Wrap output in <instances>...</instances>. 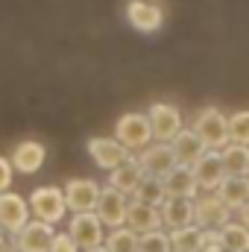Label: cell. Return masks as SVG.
Returning a JSON list of instances; mask_svg holds the SVG:
<instances>
[{"label":"cell","mask_w":249,"mask_h":252,"mask_svg":"<svg viewBox=\"0 0 249 252\" xmlns=\"http://www.w3.org/2000/svg\"><path fill=\"white\" fill-rule=\"evenodd\" d=\"M115 141H121L129 153H141L153 144V129L147 121V112H126L115 124Z\"/></svg>","instance_id":"1"},{"label":"cell","mask_w":249,"mask_h":252,"mask_svg":"<svg viewBox=\"0 0 249 252\" xmlns=\"http://www.w3.org/2000/svg\"><path fill=\"white\" fill-rule=\"evenodd\" d=\"M30 211L35 220L41 223H50L56 226L59 220H64L67 214V202H64V188H56V185H47V188H35L30 193Z\"/></svg>","instance_id":"2"},{"label":"cell","mask_w":249,"mask_h":252,"mask_svg":"<svg viewBox=\"0 0 249 252\" xmlns=\"http://www.w3.org/2000/svg\"><path fill=\"white\" fill-rule=\"evenodd\" d=\"M190 129L205 141L208 150H223V147L229 144V118H226L220 109H214V106L202 109V112L193 118V126H190Z\"/></svg>","instance_id":"3"},{"label":"cell","mask_w":249,"mask_h":252,"mask_svg":"<svg viewBox=\"0 0 249 252\" xmlns=\"http://www.w3.org/2000/svg\"><path fill=\"white\" fill-rule=\"evenodd\" d=\"M229 220H235V211H232L217 193H199V196L193 199V223H196L199 229L217 232V229H223Z\"/></svg>","instance_id":"4"},{"label":"cell","mask_w":249,"mask_h":252,"mask_svg":"<svg viewBox=\"0 0 249 252\" xmlns=\"http://www.w3.org/2000/svg\"><path fill=\"white\" fill-rule=\"evenodd\" d=\"M67 235L73 238V244L79 247V252H88V250L103 247V241H106V226L100 223V217H97L94 211H82V214H73V217H70Z\"/></svg>","instance_id":"5"},{"label":"cell","mask_w":249,"mask_h":252,"mask_svg":"<svg viewBox=\"0 0 249 252\" xmlns=\"http://www.w3.org/2000/svg\"><path fill=\"white\" fill-rule=\"evenodd\" d=\"M147 121L153 129V141H161V144H170L182 129V112L173 106V103H153L147 109Z\"/></svg>","instance_id":"6"},{"label":"cell","mask_w":249,"mask_h":252,"mask_svg":"<svg viewBox=\"0 0 249 252\" xmlns=\"http://www.w3.org/2000/svg\"><path fill=\"white\" fill-rule=\"evenodd\" d=\"M138 167L144 176H153V179H164L179 161H176V153L170 144H161V141H153L150 147H144L138 156H135Z\"/></svg>","instance_id":"7"},{"label":"cell","mask_w":249,"mask_h":252,"mask_svg":"<svg viewBox=\"0 0 249 252\" xmlns=\"http://www.w3.org/2000/svg\"><path fill=\"white\" fill-rule=\"evenodd\" d=\"M190 173H193V179H196L199 193H214V190L223 185V179L229 176V173H226V164H223L220 150H208L199 161H193V164H190Z\"/></svg>","instance_id":"8"},{"label":"cell","mask_w":249,"mask_h":252,"mask_svg":"<svg viewBox=\"0 0 249 252\" xmlns=\"http://www.w3.org/2000/svg\"><path fill=\"white\" fill-rule=\"evenodd\" d=\"M126 211H129V196L126 193L109 188V185L100 190V199L94 205V214L100 217V223L106 229H121V226H126Z\"/></svg>","instance_id":"9"},{"label":"cell","mask_w":249,"mask_h":252,"mask_svg":"<svg viewBox=\"0 0 249 252\" xmlns=\"http://www.w3.org/2000/svg\"><path fill=\"white\" fill-rule=\"evenodd\" d=\"M126 21L132 30L144 32V35H153L164 27V12L158 3H150V0H129L126 3Z\"/></svg>","instance_id":"10"},{"label":"cell","mask_w":249,"mask_h":252,"mask_svg":"<svg viewBox=\"0 0 249 252\" xmlns=\"http://www.w3.org/2000/svg\"><path fill=\"white\" fill-rule=\"evenodd\" d=\"M30 202L15 193V190H3L0 193V229L9 235H18L27 223H30Z\"/></svg>","instance_id":"11"},{"label":"cell","mask_w":249,"mask_h":252,"mask_svg":"<svg viewBox=\"0 0 249 252\" xmlns=\"http://www.w3.org/2000/svg\"><path fill=\"white\" fill-rule=\"evenodd\" d=\"M88 156L94 158V164L100 167V170H115V167H121L124 161L132 158V153L126 150L121 141H115V138H91L88 141Z\"/></svg>","instance_id":"12"},{"label":"cell","mask_w":249,"mask_h":252,"mask_svg":"<svg viewBox=\"0 0 249 252\" xmlns=\"http://www.w3.org/2000/svg\"><path fill=\"white\" fill-rule=\"evenodd\" d=\"M100 182L94 179H70L64 185V202L70 214H82V211H94L97 199H100Z\"/></svg>","instance_id":"13"},{"label":"cell","mask_w":249,"mask_h":252,"mask_svg":"<svg viewBox=\"0 0 249 252\" xmlns=\"http://www.w3.org/2000/svg\"><path fill=\"white\" fill-rule=\"evenodd\" d=\"M9 161H12V167H15L18 173L32 176V173H38V170L44 167V161H47V147H44L41 141H21V144H15Z\"/></svg>","instance_id":"14"},{"label":"cell","mask_w":249,"mask_h":252,"mask_svg":"<svg viewBox=\"0 0 249 252\" xmlns=\"http://www.w3.org/2000/svg\"><path fill=\"white\" fill-rule=\"evenodd\" d=\"M56 229L41 220H30L18 235H15V252H47Z\"/></svg>","instance_id":"15"},{"label":"cell","mask_w":249,"mask_h":252,"mask_svg":"<svg viewBox=\"0 0 249 252\" xmlns=\"http://www.w3.org/2000/svg\"><path fill=\"white\" fill-rule=\"evenodd\" d=\"M126 226L138 235L156 232L161 229V208L158 205H147L138 199H129V211H126Z\"/></svg>","instance_id":"16"},{"label":"cell","mask_w":249,"mask_h":252,"mask_svg":"<svg viewBox=\"0 0 249 252\" xmlns=\"http://www.w3.org/2000/svg\"><path fill=\"white\" fill-rule=\"evenodd\" d=\"M161 185H164V196H176V199H196L199 196L196 179H193V173H190L187 164H176L161 179Z\"/></svg>","instance_id":"17"},{"label":"cell","mask_w":249,"mask_h":252,"mask_svg":"<svg viewBox=\"0 0 249 252\" xmlns=\"http://www.w3.org/2000/svg\"><path fill=\"white\" fill-rule=\"evenodd\" d=\"M161 208V226L173 229H185L193 226V199H176V196H164Z\"/></svg>","instance_id":"18"},{"label":"cell","mask_w":249,"mask_h":252,"mask_svg":"<svg viewBox=\"0 0 249 252\" xmlns=\"http://www.w3.org/2000/svg\"><path fill=\"white\" fill-rule=\"evenodd\" d=\"M170 147H173V153H176V161L179 164H193V161H199L205 153H208V147H205V141L193 132V129H182L173 141H170Z\"/></svg>","instance_id":"19"},{"label":"cell","mask_w":249,"mask_h":252,"mask_svg":"<svg viewBox=\"0 0 249 252\" xmlns=\"http://www.w3.org/2000/svg\"><path fill=\"white\" fill-rule=\"evenodd\" d=\"M232 211H238V208H244L249 202V176H226L223 179V185L214 190Z\"/></svg>","instance_id":"20"},{"label":"cell","mask_w":249,"mask_h":252,"mask_svg":"<svg viewBox=\"0 0 249 252\" xmlns=\"http://www.w3.org/2000/svg\"><path fill=\"white\" fill-rule=\"evenodd\" d=\"M144 179V173H141V167H138V161H135V156L124 161L121 167H115V170H109V188L121 190L126 196H132V190L138 188V182Z\"/></svg>","instance_id":"21"},{"label":"cell","mask_w":249,"mask_h":252,"mask_svg":"<svg viewBox=\"0 0 249 252\" xmlns=\"http://www.w3.org/2000/svg\"><path fill=\"white\" fill-rule=\"evenodd\" d=\"M220 156H223V164H226V173L229 176H249V147L229 141L220 150Z\"/></svg>","instance_id":"22"},{"label":"cell","mask_w":249,"mask_h":252,"mask_svg":"<svg viewBox=\"0 0 249 252\" xmlns=\"http://www.w3.org/2000/svg\"><path fill=\"white\" fill-rule=\"evenodd\" d=\"M167 235H170L173 252H199L202 250V241H205V229H199L196 223L185 226V229H173Z\"/></svg>","instance_id":"23"},{"label":"cell","mask_w":249,"mask_h":252,"mask_svg":"<svg viewBox=\"0 0 249 252\" xmlns=\"http://www.w3.org/2000/svg\"><path fill=\"white\" fill-rule=\"evenodd\" d=\"M217 232H220V241H223L226 252H249V229L241 220H229Z\"/></svg>","instance_id":"24"},{"label":"cell","mask_w":249,"mask_h":252,"mask_svg":"<svg viewBox=\"0 0 249 252\" xmlns=\"http://www.w3.org/2000/svg\"><path fill=\"white\" fill-rule=\"evenodd\" d=\"M103 247H106V252H138V232H132L129 226L109 229Z\"/></svg>","instance_id":"25"},{"label":"cell","mask_w":249,"mask_h":252,"mask_svg":"<svg viewBox=\"0 0 249 252\" xmlns=\"http://www.w3.org/2000/svg\"><path fill=\"white\" fill-rule=\"evenodd\" d=\"M129 199H138V202H147V205H161V202H164V185H161V179L144 176V179L138 182V188L132 190Z\"/></svg>","instance_id":"26"},{"label":"cell","mask_w":249,"mask_h":252,"mask_svg":"<svg viewBox=\"0 0 249 252\" xmlns=\"http://www.w3.org/2000/svg\"><path fill=\"white\" fill-rule=\"evenodd\" d=\"M138 252H173V247H170V235H167L164 229L138 235Z\"/></svg>","instance_id":"27"},{"label":"cell","mask_w":249,"mask_h":252,"mask_svg":"<svg viewBox=\"0 0 249 252\" xmlns=\"http://www.w3.org/2000/svg\"><path fill=\"white\" fill-rule=\"evenodd\" d=\"M229 141L249 147V109L235 112V115L229 118Z\"/></svg>","instance_id":"28"},{"label":"cell","mask_w":249,"mask_h":252,"mask_svg":"<svg viewBox=\"0 0 249 252\" xmlns=\"http://www.w3.org/2000/svg\"><path fill=\"white\" fill-rule=\"evenodd\" d=\"M47 252H79V247L73 244V238L67 232H56L53 241H50V250Z\"/></svg>","instance_id":"29"},{"label":"cell","mask_w":249,"mask_h":252,"mask_svg":"<svg viewBox=\"0 0 249 252\" xmlns=\"http://www.w3.org/2000/svg\"><path fill=\"white\" fill-rule=\"evenodd\" d=\"M12 176H15V167L6 156H0V193L12 188Z\"/></svg>","instance_id":"30"},{"label":"cell","mask_w":249,"mask_h":252,"mask_svg":"<svg viewBox=\"0 0 249 252\" xmlns=\"http://www.w3.org/2000/svg\"><path fill=\"white\" fill-rule=\"evenodd\" d=\"M199 252H226L223 250V241H220V232L205 229V241H202V250Z\"/></svg>","instance_id":"31"},{"label":"cell","mask_w":249,"mask_h":252,"mask_svg":"<svg viewBox=\"0 0 249 252\" xmlns=\"http://www.w3.org/2000/svg\"><path fill=\"white\" fill-rule=\"evenodd\" d=\"M0 252H15V241L9 238V232L0 229Z\"/></svg>","instance_id":"32"},{"label":"cell","mask_w":249,"mask_h":252,"mask_svg":"<svg viewBox=\"0 0 249 252\" xmlns=\"http://www.w3.org/2000/svg\"><path fill=\"white\" fill-rule=\"evenodd\" d=\"M235 214H238V220H241V223H244V226H247V229H249V202H247V205H244V208H238Z\"/></svg>","instance_id":"33"},{"label":"cell","mask_w":249,"mask_h":252,"mask_svg":"<svg viewBox=\"0 0 249 252\" xmlns=\"http://www.w3.org/2000/svg\"><path fill=\"white\" fill-rule=\"evenodd\" d=\"M88 252H106V247H97V250H88Z\"/></svg>","instance_id":"34"}]
</instances>
